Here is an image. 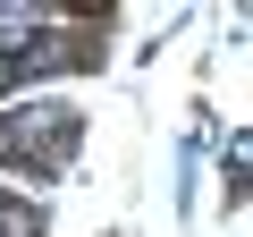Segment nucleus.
Returning a JSON list of instances; mask_svg holds the SVG:
<instances>
[{"label":"nucleus","instance_id":"nucleus-1","mask_svg":"<svg viewBox=\"0 0 253 237\" xmlns=\"http://www.w3.org/2000/svg\"><path fill=\"white\" fill-rule=\"evenodd\" d=\"M0 161H26V178H59L76 161V110L68 102H34L17 118H0Z\"/></svg>","mask_w":253,"mask_h":237}]
</instances>
